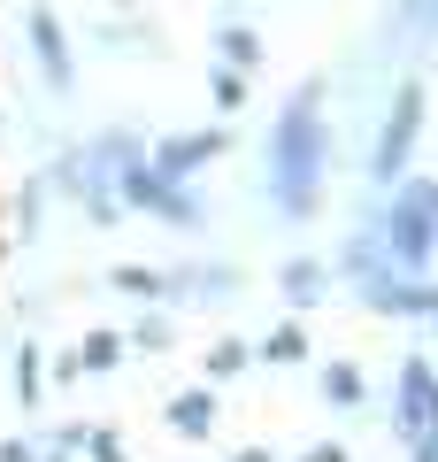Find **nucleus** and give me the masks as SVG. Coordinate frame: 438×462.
Returning <instances> with one entry per match:
<instances>
[{"label": "nucleus", "mask_w": 438, "mask_h": 462, "mask_svg": "<svg viewBox=\"0 0 438 462\" xmlns=\"http://www.w3.org/2000/svg\"><path fill=\"white\" fill-rule=\"evenodd\" d=\"M308 170H315V139H308V93H300V108L285 116V200L292 208L308 200Z\"/></svg>", "instance_id": "1"}, {"label": "nucleus", "mask_w": 438, "mask_h": 462, "mask_svg": "<svg viewBox=\"0 0 438 462\" xmlns=\"http://www.w3.org/2000/svg\"><path fill=\"white\" fill-rule=\"evenodd\" d=\"M407 139H415V93H400V116H392L385 147H377V178H400V162H407Z\"/></svg>", "instance_id": "2"}, {"label": "nucleus", "mask_w": 438, "mask_h": 462, "mask_svg": "<svg viewBox=\"0 0 438 462\" xmlns=\"http://www.w3.org/2000/svg\"><path fill=\"white\" fill-rule=\"evenodd\" d=\"M178 424H185V431H200V424H208V401L185 393V401H178Z\"/></svg>", "instance_id": "3"}, {"label": "nucleus", "mask_w": 438, "mask_h": 462, "mask_svg": "<svg viewBox=\"0 0 438 462\" xmlns=\"http://www.w3.org/2000/svg\"><path fill=\"white\" fill-rule=\"evenodd\" d=\"M308 462H346V455H339V447H315V455H308Z\"/></svg>", "instance_id": "4"}]
</instances>
